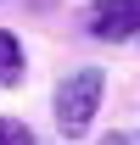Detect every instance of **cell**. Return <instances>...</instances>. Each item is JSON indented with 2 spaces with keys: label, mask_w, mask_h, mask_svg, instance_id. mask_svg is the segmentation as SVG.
Masks as SVG:
<instances>
[{
  "label": "cell",
  "mask_w": 140,
  "mask_h": 145,
  "mask_svg": "<svg viewBox=\"0 0 140 145\" xmlns=\"http://www.w3.org/2000/svg\"><path fill=\"white\" fill-rule=\"evenodd\" d=\"M22 78H28V50L11 28H0V89H22Z\"/></svg>",
  "instance_id": "obj_3"
},
{
  "label": "cell",
  "mask_w": 140,
  "mask_h": 145,
  "mask_svg": "<svg viewBox=\"0 0 140 145\" xmlns=\"http://www.w3.org/2000/svg\"><path fill=\"white\" fill-rule=\"evenodd\" d=\"M84 34L106 39V45H123V39H140V0H95L84 11Z\"/></svg>",
  "instance_id": "obj_2"
},
{
  "label": "cell",
  "mask_w": 140,
  "mask_h": 145,
  "mask_svg": "<svg viewBox=\"0 0 140 145\" xmlns=\"http://www.w3.org/2000/svg\"><path fill=\"white\" fill-rule=\"evenodd\" d=\"M135 45H140V39H135Z\"/></svg>",
  "instance_id": "obj_5"
},
{
  "label": "cell",
  "mask_w": 140,
  "mask_h": 145,
  "mask_svg": "<svg viewBox=\"0 0 140 145\" xmlns=\"http://www.w3.org/2000/svg\"><path fill=\"white\" fill-rule=\"evenodd\" d=\"M0 145H39V140L22 117H0Z\"/></svg>",
  "instance_id": "obj_4"
},
{
  "label": "cell",
  "mask_w": 140,
  "mask_h": 145,
  "mask_svg": "<svg viewBox=\"0 0 140 145\" xmlns=\"http://www.w3.org/2000/svg\"><path fill=\"white\" fill-rule=\"evenodd\" d=\"M106 101V67H73L51 95V123L62 140H84Z\"/></svg>",
  "instance_id": "obj_1"
}]
</instances>
